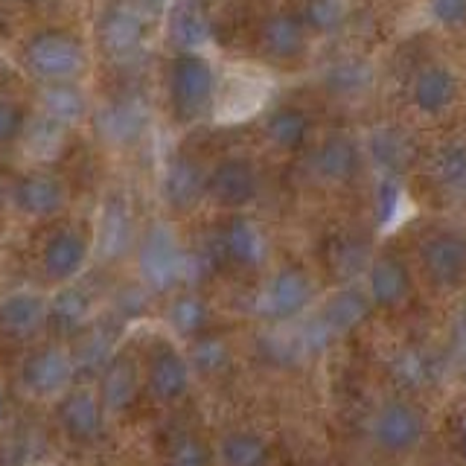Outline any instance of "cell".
I'll list each match as a JSON object with an SVG mask.
<instances>
[{
    "instance_id": "4316f807",
    "label": "cell",
    "mask_w": 466,
    "mask_h": 466,
    "mask_svg": "<svg viewBox=\"0 0 466 466\" xmlns=\"http://www.w3.org/2000/svg\"><path fill=\"white\" fill-rule=\"evenodd\" d=\"M41 116L56 126H76L87 116V96L76 82H58L41 87Z\"/></svg>"
},
{
    "instance_id": "8fae6325",
    "label": "cell",
    "mask_w": 466,
    "mask_h": 466,
    "mask_svg": "<svg viewBox=\"0 0 466 466\" xmlns=\"http://www.w3.org/2000/svg\"><path fill=\"white\" fill-rule=\"evenodd\" d=\"M140 274L146 286H152V289H169L175 283H181V277L187 274V257L181 251V245L175 242L169 228L155 225L149 230V237L143 239Z\"/></svg>"
},
{
    "instance_id": "cb8c5ba5",
    "label": "cell",
    "mask_w": 466,
    "mask_h": 466,
    "mask_svg": "<svg viewBox=\"0 0 466 466\" xmlns=\"http://www.w3.org/2000/svg\"><path fill=\"white\" fill-rule=\"evenodd\" d=\"M99 251L108 259L126 254L131 248V239H135V222H131V208L128 198L114 193L102 204V216H99Z\"/></svg>"
},
{
    "instance_id": "7a4b0ae2",
    "label": "cell",
    "mask_w": 466,
    "mask_h": 466,
    "mask_svg": "<svg viewBox=\"0 0 466 466\" xmlns=\"http://www.w3.org/2000/svg\"><path fill=\"white\" fill-rule=\"evenodd\" d=\"M169 108L178 123H196L216 106L218 79L216 70L201 53H175L167 73Z\"/></svg>"
},
{
    "instance_id": "d6a6232c",
    "label": "cell",
    "mask_w": 466,
    "mask_h": 466,
    "mask_svg": "<svg viewBox=\"0 0 466 466\" xmlns=\"http://www.w3.org/2000/svg\"><path fill=\"white\" fill-rule=\"evenodd\" d=\"M370 155L385 169H402L411 157V143L397 128H382L370 137Z\"/></svg>"
},
{
    "instance_id": "52a82bcc",
    "label": "cell",
    "mask_w": 466,
    "mask_h": 466,
    "mask_svg": "<svg viewBox=\"0 0 466 466\" xmlns=\"http://www.w3.org/2000/svg\"><path fill=\"white\" fill-rule=\"evenodd\" d=\"M146 38V24L140 6H131L126 0H114L99 15L96 24V41L106 56H111L114 62H128L135 58L143 47Z\"/></svg>"
},
{
    "instance_id": "f1b7e54d",
    "label": "cell",
    "mask_w": 466,
    "mask_h": 466,
    "mask_svg": "<svg viewBox=\"0 0 466 466\" xmlns=\"http://www.w3.org/2000/svg\"><path fill=\"white\" fill-rule=\"evenodd\" d=\"M169 327L184 335V339H198V335H208L210 329V306L204 298H198L196 291H181L175 295L169 309H167Z\"/></svg>"
},
{
    "instance_id": "4fadbf2b",
    "label": "cell",
    "mask_w": 466,
    "mask_h": 466,
    "mask_svg": "<svg viewBox=\"0 0 466 466\" xmlns=\"http://www.w3.org/2000/svg\"><path fill=\"white\" fill-rule=\"evenodd\" d=\"M87 257H91V242L82 230L76 228H62L44 242L41 251V266L44 277L56 286H67L85 271Z\"/></svg>"
},
{
    "instance_id": "d590c367",
    "label": "cell",
    "mask_w": 466,
    "mask_h": 466,
    "mask_svg": "<svg viewBox=\"0 0 466 466\" xmlns=\"http://www.w3.org/2000/svg\"><path fill=\"white\" fill-rule=\"evenodd\" d=\"M167 466H210V449L198 434L181 431L167 446Z\"/></svg>"
},
{
    "instance_id": "ab89813d",
    "label": "cell",
    "mask_w": 466,
    "mask_h": 466,
    "mask_svg": "<svg viewBox=\"0 0 466 466\" xmlns=\"http://www.w3.org/2000/svg\"><path fill=\"white\" fill-rule=\"evenodd\" d=\"M455 446H458V455H461V461L466 466V414L461 417L458 429H455Z\"/></svg>"
},
{
    "instance_id": "3957f363",
    "label": "cell",
    "mask_w": 466,
    "mask_h": 466,
    "mask_svg": "<svg viewBox=\"0 0 466 466\" xmlns=\"http://www.w3.org/2000/svg\"><path fill=\"white\" fill-rule=\"evenodd\" d=\"M189 385H193V368L189 359L175 347L169 339L157 335L149 344L143 368V390L160 405H172L187 397Z\"/></svg>"
},
{
    "instance_id": "f546056e",
    "label": "cell",
    "mask_w": 466,
    "mask_h": 466,
    "mask_svg": "<svg viewBox=\"0 0 466 466\" xmlns=\"http://www.w3.org/2000/svg\"><path fill=\"white\" fill-rule=\"evenodd\" d=\"M368 309H370L368 291H361L356 286H347L341 291H335L332 300L324 306V324L329 332L341 335V332H350L353 327H359L361 318L368 315Z\"/></svg>"
},
{
    "instance_id": "ffe728a7",
    "label": "cell",
    "mask_w": 466,
    "mask_h": 466,
    "mask_svg": "<svg viewBox=\"0 0 466 466\" xmlns=\"http://www.w3.org/2000/svg\"><path fill=\"white\" fill-rule=\"evenodd\" d=\"M210 18L198 0H172L167 9V38L178 53H201L210 44Z\"/></svg>"
},
{
    "instance_id": "4dcf8cb0",
    "label": "cell",
    "mask_w": 466,
    "mask_h": 466,
    "mask_svg": "<svg viewBox=\"0 0 466 466\" xmlns=\"http://www.w3.org/2000/svg\"><path fill=\"white\" fill-rule=\"evenodd\" d=\"M300 21L309 35H335L341 33L350 18V0H303Z\"/></svg>"
},
{
    "instance_id": "9a60e30c",
    "label": "cell",
    "mask_w": 466,
    "mask_h": 466,
    "mask_svg": "<svg viewBox=\"0 0 466 466\" xmlns=\"http://www.w3.org/2000/svg\"><path fill=\"white\" fill-rule=\"evenodd\" d=\"M370 306L379 309H397L411 295V271L397 254H379L368 262V286Z\"/></svg>"
},
{
    "instance_id": "44dd1931",
    "label": "cell",
    "mask_w": 466,
    "mask_h": 466,
    "mask_svg": "<svg viewBox=\"0 0 466 466\" xmlns=\"http://www.w3.org/2000/svg\"><path fill=\"white\" fill-rule=\"evenodd\" d=\"M455 99H458V76L446 65H426L414 73L411 106L420 114L437 116L455 106Z\"/></svg>"
},
{
    "instance_id": "9c48e42d",
    "label": "cell",
    "mask_w": 466,
    "mask_h": 466,
    "mask_svg": "<svg viewBox=\"0 0 466 466\" xmlns=\"http://www.w3.org/2000/svg\"><path fill=\"white\" fill-rule=\"evenodd\" d=\"M315 300V289L309 274L303 268L286 266L271 274V280L262 286L257 309L268 320H291L303 315Z\"/></svg>"
},
{
    "instance_id": "836d02e7",
    "label": "cell",
    "mask_w": 466,
    "mask_h": 466,
    "mask_svg": "<svg viewBox=\"0 0 466 466\" xmlns=\"http://www.w3.org/2000/svg\"><path fill=\"white\" fill-rule=\"evenodd\" d=\"M230 361V350L222 339L216 335H198L193 339V356H189V368L201 370L204 376L222 373Z\"/></svg>"
},
{
    "instance_id": "484cf974",
    "label": "cell",
    "mask_w": 466,
    "mask_h": 466,
    "mask_svg": "<svg viewBox=\"0 0 466 466\" xmlns=\"http://www.w3.org/2000/svg\"><path fill=\"white\" fill-rule=\"evenodd\" d=\"M262 131H266V140L277 152H298L309 143L312 120H309V114L298 106H280L266 116Z\"/></svg>"
},
{
    "instance_id": "7402d4cb",
    "label": "cell",
    "mask_w": 466,
    "mask_h": 466,
    "mask_svg": "<svg viewBox=\"0 0 466 466\" xmlns=\"http://www.w3.org/2000/svg\"><path fill=\"white\" fill-rule=\"evenodd\" d=\"M146 123H149V114H146V108L140 106L135 96L111 99L96 114V131L111 146H128V143H135L143 135Z\"/></svg>"
},
{
    "instance_id": "2e32d148",
    "label": "cell",
    "mask_w": 466,
    "mask_h": 466,
    "mask_svg": "<svg viewBox=\"0 0 466 466\" xmlns=\"http://www.w3.org/2000/svg\"><path fill=\"white\" fill-rule=\"evenodd\" d=\"M65 201H67L65 184L50 172H26L12 184V204L24 216L50 218L56 213H62Z\"/></svg>"
},
{
    "instance_id": "f35d334b",
    "label": "cell",
    "mask_w": 466,
    "mask_h": 466,
    "mask_svg": "<svg viewBox=\"0 0 466 466\" xmlns=\"http://www.w3.org/2000/svg\"><path fill=\"white\" fill-rule=\"evenodd\" d=\"M169 4L172 0H137L140 12H146V15H164L169 9Z\"/></svg>"
},
{
    "instance_id": "30bf717a",
    "label": "cell",
    "mask_w": 466,
    "mask_h": 466,
    "mask_svg": "<svg viewBox=\"0 0 466 466\" xmlns=\"http://www.w3.org/2000/svg\"><path fill=\"white\" fill-rule=\"evenodd\" d=\"M73 373H76V364H73V356L67 350L58 344H47L26 356L21 368V382L33 397L50 400L70 390Z\"/></svg>"
},
{
    "instance_id": "7c38bea8",
    "label": "cell",
    "mask_w": 466,
    "mask_h": 466,
    "mask_svg": "<svg viewBox=\"0 0 466 466\" xmlns=\"http://www.w3.org/2000/svg\"><path fill=\"white\" fill-rule=\"evenodd\" d=\"M56 417L62 431L73 443H94L99 441L106 426V408L99 402V393L91 388H70L58 397Z\"/></svg>"
},
{
    "instance_id": "60d3db41",
    "label": "cell",
    "mask_w": 466,
    "mask_h": 466,
    "mask_svg": "<svg viewBox=\"0 0 466 466\" xmlns=\"http://www.w3.org/2000/svg\"><path fill=\"white\" fill-rule=\"evenodd\" d=\"M4 208H6V193H4V187H0V213H4Z\"/></svg>"
},
{
    "instance_id": "8992f818",
    "label": "cell",
    "mask_w": 466,
    "mask_h": 466,
    "mask_svg": "<svg viewBox=\"0 0 466 466\" xmlns=\"http://www.w3.org/2000/svg\"><path fill=\"white\" fill-rule=\"evenodd\" d=\"M213 257L218 262L242 271H257L268 257V242L259 225L248 216H230L228 222L218 225L213 237Z\"/></svg>"
},
{
    "instance_id": "603a6c76",
    "label": "cell",
    "mask_w": 466,
    "mask_h": 466,
    "mask_svg": "<svg viewBox=\"0 0 466 466\" xmlns=\"http://www.w3.org/2000/svg\"><path fill=\"white\" fill-rule=\"evenodd\" d=\"M47 327V300L38 291H15L0 303V329L9 339L26 341Z\"/></svg>"
},
{
    "instance_id": "e575fe53",
    "label": "cell",
    "mask_w": 466,
    "mask_h": 466,
    "mask_svg": "<svg viewBox=\"0 0 466 466\" xmlns=\"http://www.w3.org/2000/svg\"><path fill=\"white\" fill-rule=\"evenodd\" d=\"M437 178L449 193H466V146L451 143L437 155Z\"/></svg>"
},
{
    "instance_id": "6da1fadb",
    "label": "cell",
    "mask_w": 466,
    "mask_h": 466,
    "mask_svg": "<svg viewBox=\"0 0 466 466\" xmlns=\"http://www.w3.org/2000/svg\"><path fill=\"white\" fill-rule=\"evenodd\" d=\"M21 62L44 85L76 82L87 70V47L67 29H38L24 41Z\"/></svg>"
},
{
    "instance_id": "ac0fdd59",
    "label": "cell",
    "mask_w": 466,
    "mask_h": 466,
    "mask_svg": "<svg viewBox=\"0 0 466 466\" xmlns=\"http://www.w3.org/2000/svg\"><path fill=\"white\" fill-rule=\"evenodd\" d=\"M143 390V373L131 353H116L108 359L99 376V402L106 411L120 414L128 411Z\"/></svg>"
},
{
    "instance_id": "b9f144b4",
    "label": "cell",
    "mask_w": 466,
    "mask_h": 466,
    "mask_svg": "<svg viewBox=\"0 0 466 466\" xmlns=\"http://www.w3.org/2000/svg\"><path fill=\"white\" fill-rule=\"evenodd\" d=\"M4 414H6V408H4V397H0V420H4Z\"/></svg>"
},
{
    "instance_id": "5b68a950",
    "label": "cell",
    "mask_w": 466,
    "mask_h": 466,
    "mask_svg": "<svg viewBox=\"0 0 466 466\" xmlns=\"http://www.w3.org/2000/svg\"><path fill=\"white\" fill-rule=\"evenodd\" d=\"M420 268L441 291H455L466 280V233L437 228L420 242Z\"/></svg>"
},
{
    "instance_id": "d4e9b609",
    "label": "cell",
    "mask_w": 466,
    "mask_h": 466,
    "mask_svg": "<svg viewBox=\"0 0 466 466\" xmlns=\"http://www.w3.org/2000/svg\"><path fill=\"white\" fill-rule=\"evenodd\" d=\"M91 295L76 286V283H67L56 291V298L47 303V327L58 335H79L91 318Z\"/></svg>"
},
{
    "instance_id": "1f68e13d",
    "label": "cell",
    "mask_w": 466,
    "mask_h": 466,
    "mask_svg": "<svg viewBox=\"0 0 466 466\" xmlns=\"http://www.w3.org/2000/svg\"><path fill=\"white\" fill-rule=\"evenodd\" d=\"M327 82H329V91L335 96H356V94L370 87L373 70L368 62H361V58H344V62L329 67Z\"/></svg>"
},
{
    "instance_id": "74e56055",
    "label": "cell",
    "mask_w": 466,
    "mask_h": 466,
    "mask_svg": "<svg viewBox=\"0 0 466 466\" xmlns=\"http://www.w3.org/2000/svg\"><path fill=\"white\" fill-rule=\"evenodd\" d=\"M429 15L437 26L461 29L466 26V0H429Z\"/></svg>"
},
{
    "instance_id": "e0dca14e",
    "label": "cell",
    "mask_w": 466,
    "mask_h": 466,
    "mask_svg": "<svg viewBox=\"0 0 466 466\" xmlns=\"http://www.w3.org/2000/svg\"><path fill=\"white\" fill-rule=\"evenodd\" d=\"M160 193L172 210H189L208 196V172L198 167L196 157L172 155L164 167L160 178Z\"/></svg>"
},
{
    "instance_id": "d6986e66",
    "label": "cell",
    "mask_w": 466,
    "mask_h": 466,
    "mask_svg": "<svg viewBox=\"0 0 466 466\" xmlns=\"http://www.w3.org/2000/svg\"><path fill=\"white\" fill-rule=\"evenodd\" d=\"M309 33L298 12H271L259 24V47L271 62H295L306 53Z\"/></svg>"
},
{
    "instance_id": "5bb4252c",
    "label": "cell",
    "mask_w": 466,
    "mask_h": 466,
    "mask_svg": "<svg viewBox=\"0 0 466 466\" xmlns=\"http://www.w3.org/2000/svg\"><path fill=\"white\" fill-rule=\"evenodd\" d=\"M361 164L364 149L347 135H329L320 140L309 157L312 175L324 184H350L361 172Z\"/></svg>"
},
{
    "instance_id": "ba28073f",
    "label": "cell",
    "mask_w": 466,
    "mask_h": 466,
    "mask_svg": "<svg viewBox=\"0 0 466 466\" xmlns=\"http://www.w3.org/2000/svg\"><path fill=\"white\" fill-rule=\"evenodd\" d=\"M259 196V172L248 157H225L208 172V196L222 210H245Z\"/></svg>"
},
{
    "instance_id": "277c9868",
    "label": "cell",
    "mask_w": 466,
    "mask_h": 466,
    "mask_svg": "<svg viewBox=\"0 0 466 466\" xmlns=\"http://www.w3.org/2000/svg\"><path fill=\"white\" fill-rule=\"evenodd\" d=\"M370 437L376 449H382L390 458L411 455L426 437V417L414 405L405 400H390L376 408L370 420Z\"/></svg>"
},
{
    "instance_id": "83f0119b",
    "label": "cell",
    "mask_w": 466,
    "mask_h": 466,
    "mask_svg": "<svg viewBox=\"0 0 466 466\" xmlns=\"http://www.w3.org/2000/svg\"><path fill=\"white\" fill-rule=\"evenodd\" d=\"M218 458L225 466H268L271 446L262 434L248 429H233L218 443Z\"/></svg>"
},
{
    "instance_id": "8d00e7d4",
    "label": "cell",
    "mask_w": 466,
    "mask_h": 466,
    "mask_svg": "<svg viewBox=\"0 0 466 466\" xmlns=\"http://www.w3.org/2000/svg\"><path fill=\"white\" fill-rule=\"evenodd\" d=\"M26 126H29L26 111L18 106V102L0 96V146L24 137L26 135Z\"/></svg>"
}]
</instances>
